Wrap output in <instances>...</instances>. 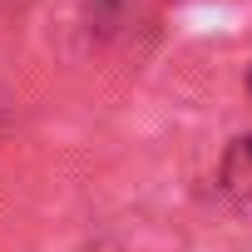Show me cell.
I'll return each instance as SVG.
<instances>
[{"label": "cell", "mask_w": 252, "mask_h": 252, "mask_svg": "<svg viewBox=\"0 0 252 252\" xmlns=\"http://www.w3.org/2000/svg\"><path fill=\"white\" fill-rule=\"evenodd\" d=\"M247 84H252V79H247Z\"/></svg>", "instance_id": "cell-1"}]
</instances>
